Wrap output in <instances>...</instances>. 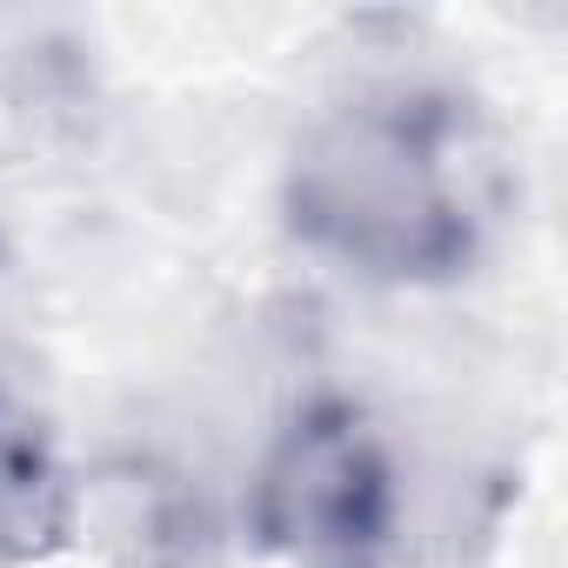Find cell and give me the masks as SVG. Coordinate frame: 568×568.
I'll use <instances>...</instances> for the list:
<instances>
[{
    "instance_id": "obj_1",
    "label": "cell",
    "mask_w": 568,
    "mask_h": 568,
    "mask_svg": "<svg viewBox=\"0 0 568 568\" xmlns=\"http://www.w3.org/2000/svg\"><path fill=\"white\" fill-rule=\"evenodd\" d=\"M495 161L448 88H368L328 108L288 168V227L368 281H455L488 227Z\"/></svg>"
},
{
    "instance_id": "obj_2",
    "label": "cell",
    "mask_w": 568,
    "mask_h": 568,
    "mask_svg": "<svg viewBox=\"0 0 568 568\" xmlns=\"http://www.w3.org/2000/svg\"><path fill=\"white\" fill-rule=\"evenodd\" d=\"M247 521L288 568H382L402 521L388 442L348 402H315L261 455Z\"/></svg>"
},
{
    "instance_id": "obj_3",
    "label": "cell",
    "mask_w": 568,
    "mask_h": 568,
    "mask_svg": "<svg viewBox=\"0 0 568 568\" xmlns=\"http://www.w3.org/2000/svg\"><path fill=\"white\" fill-rule=\"evenodd\" d=\"M81 528V488L48 415L0 382V568L48 561Z\"/></svg>"
}]
</instances>
